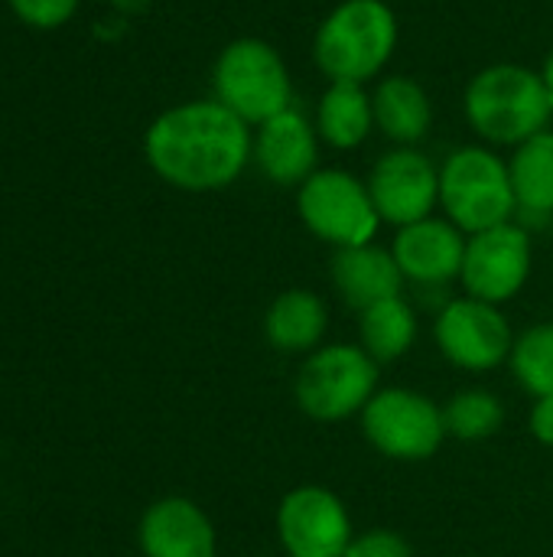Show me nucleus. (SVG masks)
I'll use <instances>...</instances> for the list:
<instances>
[{
  "label": "nucleus",
  "mask_w": 553,
  "mask_h": 557,
  "mask_svg": "<svg viewBox=\"0 0 553 557\" xmlns=\"http://www.w3.org/2000/svg\"><path fill=\"white\" fill-rule=\"evenodd\" d=\"M248 153V127L222 101L173 108L147 134L153 170L183 189L228 186L244 170Z\"/></svg>",
  "instance_id": "obj_1"
},
{
  "label": "nucleus",
  "mask_w": 553,
  "mask_h": 557,
  "mask_svg": "<svg viewBox=\"0 0 553 557\" xmlns=\"http://www.w3.org/2000/svg\"><path fill=\"white\" fill-rule=\"evenodd\" d=\"M544 78L521 65H492L479 72L466 91L473 127L495 144H525L544 131L551 117Z\"/></svg>",
  "instance_id": "obj_2"
},
{
  "label": "nucleus",
  "mask_w": 553,
  "mask_h": 557,
  "mask_svg": "<svg viewBox=\"0 0 553 557\" xmlns=\"http://www.w3.org/2000/svg\"><path fill=\"white\" fill-rule=\"evenodd\" d=\"M398 42L394 13L381 0H349L316 33V62L332 82H365Z\"/></svg>",
  "instance_id": "obj_3"
},
{
  "label": "nucleus",
  "mask_w": 553,
  "mask_h": 557,
  "mask_svg": "<svg viewBox=\"0 0 553 557\" xmlns=\"http://www.w3.org/2000/svg\"><path fill=\"white\" fill-rule=\"evenodd\" d=\"M440 199L453 225L473 235L505 225L518 206L508 166L479 147H466L447 160L440 173Z\"/></svg>",
  "instance_id": "obj_4"
},
{
  "label": "nucleus",
  "mask_w": 553,
  "mask_h": 557,
  "mask_svg": "<svg viewBox=\"0 0 553 557\" xmlns=\"http://www.w3.org/2000/svg\"><path fill=\"white\" fill-rule=\"evenodd\" d=\"M215 91L218 101L244 124H264L290 108L287 69L261 39H238L218 55Z\"/></svg>",
  "instance_id": "obj_5"
},
{
  "label": "nucleus",
  "mask_w": 553,
  "mask_h": 557,
  "mask_svg": "<svg viewBox=\"0 0 553 557\" xmlns=\"http://www.w3.org/2000/svg\"><path fill=\"white\" fill-rule=\"evenodd\" d=\"M378 385L375 359L359 346H329L297 375V401L316 421H339L365 408Z\"/></svg>",
  "instance_id": "obj_6"
},
{
  "label": "nucleus",
  "mask_w": 553,
  "mask_h": 557,
  "mask_svg": "<svg viewBox=\"0 0 553 557\" xmlns=\"http://www.w3.org/2000/svg\"><path fill=\"white\" fill-rule=\"evenodd\" d=\"M300 215L306 228L339 248L368 245L381 215L372 193L342 170L313 173L300 189Z\"/></svg>",
  "instance_id": "obj_7"
},
{
  "label": "nucleus",
  "mask_w": 553,
  "mask_h": 557,
  "mask_svg": "<svg viewBox=\"0 0 553 557\" xmlns=\"http://www.w3.org/2000/svg\"><path fill=\"white\" fill-rule=\"evenodd\" d=\"M365 437L394 460H427L447 437L443 411L407 388H388L372 395L362 414Z\"/></svg>",
  "instance_id": "obj_8"
},
{
  "label": "nucleus",
  "mask_w": 553,
  "mask_h": 557,
  "mask_svg": "<svg viewBox=\"0 0 553 557\" xmlns=\"http://www.w3.org/2000/svg\"><path fill=\"white\" fill-rule=\"evenodd\" d=\"M531 271V245L525 228L518 225H495L489 232L473 235L466 242V258H463V284L476 300L486 304H502L512 300Z\"/></svg>",
  "instance_id": "obj_9"
},
{
  "label": "nucleus",
  "mask_w": 553,
  "mask_h": 557,
  "mask_svg": "<svg viewBox=\"0 0 553 557\" xmlns=\"http://www.w3.org/2000/svg\"><path fill=\"white\" fill-rule=\"evenodd\" d=\"M277 532L290 557H342L352 545L345 506L316 486L293 490L277 512Z\"/></svg>",
  "instance_id": "obj_10"
},
{
  "label": "nucleus",
  "mask_w": 553,
  "mask_h": 557,
  "mask_svg": "<svg viewBox=\"0 0 553 557\" xmlns=\"http://www.w3.org/2000/svg\"><path fill=\"white\" fill-rule=\"evenodd\" d=\"M437 343L443 356L463 369H495L512 352V333L495 304L486 300H453L437 320Z\"/></svg>",
  "instance_id": "obj_11"
},
{
  "label": "nucleus",
  "mask_w": 553,
  "mask_h": 557,
  "mask_svg": "<svg viewBox=\"0 0 553 557\" xmlns=\"http://www.w3.org/2000/svg\"><path fill=\"white\" fill-rule=\"evenodd\" d=\"M368 193L378 215L404 228L430 215L433 202L440 199V173L417 150H394L378 160Z\"/></svg>",
  "instance_id": "obj_12"
},
{
  "label": "nucleus",
  "mask_w": 553,
  "mask_h": 557,
  "mask_svg": "<svg viewBox=\"0 0 553 557\" xmlns=\"http://www.w3.org/2000/svg\"><path fill=\"white\" fill-rule=\"evenodd\" d=\"M466 242L460 238L456 225L424 219L404 225L394 242V261L404 277L420 284H443L463 271Z\"/></svg>",
  "instance_id": "obj_13"
},
{
  "label": "nucleus",
  "mask_w": 553,
  "mask_h": 557,
  "mask_svg": "<svg viewBox=\"0 0 553 557\" xmlns=\"http://www.w3.org/2000/svg\"><path fill=\"white\" fill-rule=\"evenodd\" d=\"M147 557H215V532L189 499H163L140 522Z\"/></svg>",
  "instance_id": "obj_14"
},
{
  "label": "nucleus",
  "mask_w": 553,
  "mask_h": 557,
  "mask_svg": "<svg viewBox=\"0 0 553 557\" xmlns=\"http://www.w3.org/2000/svg\"><path fill=\"white\" fill-rule=\"evenodd\" d=\"M257 163L261 170L280 183V186H293V183H306L313 176L316 166V137L313 127L306 124L303 114L297 111H280L277 117L261 124L257 134Z\"/></svg>",
  "instance_id": "obj_15"
},
{
  "label": "nucleus",
  "mask_w": 553,
  "mask_h": 557,
  "mask_svg": "<svg viewBox=\"0 0 553 557\" xmlns=\"http://www.w3.org/2000/svg\"><path fill=\"white\" fill-rule=\"evenodd\" d=\"M401 277L404 274L394 255L375 245L339 248V255L332 258V281L342 290V297L359 310H368L378 300L398 297Z\"/></svg>",
  "instance_id": "obj_16"
},
{
  "label": "nucleus",
  "mask_w": 553,
  "mask_h": 557,
  "mask_svg": "<svg viewBox=\"0 0 553 557\" xmlns=\"http://www.w3.org/2000/svg\"><path fill=\"white\" fill-rule=\"evenodd\" d=\"M264 330L280 352H306L326 333V307L310 290H287L271 304Z\"/></svg>",
  "instance_id": "obj_17"
},
{
  "label": "nucleus",
  "mask_w": 553,
  "mask_h": 557,
  "mask_svg": "<svg viewBox=\"0 0 553 557\" xmlns=\"http://www.w3.org/2000/svg\"><path fill=\"white\" fill-rule=\"evenodd\" d=\"M372 111H375L378 127L391 140H401V144L420 140L430 127V101L424 88L411 78H388L375 91Z\"/></svg>",
  "instance_id": "obj_18"
},
{
  "label": "nucleus",
  "mask_w": 553,
  "mask_h": 557,
  "mask_svg": "<svg viewBox=\"0 0 553 557\" xmlns=\"http://www.w3.org/2000/svg\"><path fill=\"white\" fill-rule=\"evenodd\" d=\"M515 202L528 215H551L553 212V134H535L531 140L518 144V153L508 166Z\"/></svg>",
  "instance_id": "obj_19"
},
{
  "label": "nucleus",
  "mask_w": 553,
  "mask_h": 557,
  "mask_svg": "<svg viewBox=\"0 0 553 557\" xmlns=\"http://www.w3.org/2000/svg\"><path fill=\"white\" fill-rule=\"evenodd\" d=\"M319 134L332 147H359L368 137V127L375 121L372 101L362 91L359 82H332V88L319 101Z\"/></svg>",
  "instance_id": "obj_20"
},
{
  "label": "nucleus",
  "mask_w": 553,
  "mask_h": 557,
  "mask_svg": "<svg viewBox=\"0 0 553 557\" xmlns=\"http://www.w3.org/2000/svg\"><path fill=\"white\" fill-rule=\"evenodd\" d=\"M417 336L414 310L401 297H388L362 310V349L375 362L401 359Z\"/></svg>",
  "instance_id": "obj_21"
},
{
  "label": "nucleus",
  "mask_w": 553,
  "mask_h": 557,
  "mask_svg": "<svg viewBox=\"0 0 553 557\" xmlns=\"http://www.w3.org/2000/svg\"><path fill=\"white\" fill-rule=\"evenodd\" d=\"M512 366L528 392L538 398H553V323L528 330L512 346Z\"/></svg>",
  "instance_id": "obj_22"
},
{
  "label": "nucleus",
  "mask_w": 553,
  "mask_h": 557,
  "mask_svg": "<svg viewBox=\"0 0 553 557\" xmlns=\"http://www.w3.org/2000/svg\"><path fill=\"white\" fill-rule=\"evenodd\" d=\"M502 418H505V411H502L499 398L489 392H460L443 411L447 434H453L460 441L492 437L502 428Z\"/></svg>",
  "instance_id": "obj_23"
},
{
  "label": "nucleus",
  "mask_w": 553,
  "mask_h": 557,
  "mask_svg": "<svg viewBox=\"0 0 553 557\" xmlns=\"http://www.w3.org/2000/svg\"><path fill=\"white\" fill-rule=\"evenodd\" d=\"M342 557H411V545L388 529H375L362 539H352Z\"/></svg>",
  "instance_id": "obj_24"
},
{
  "label": "nucleus",
  "mask_w": 553,
  "mask_h": 557,
  "mask_svg": "<svg viewBox=\"0 0 553 557\" xmlns=\"http://www.w3.org/2000/svg\"><path fill=\"white\" fill-rule=\"evenodd\" d=\"M10 3L33 26H59L72 16L78 0H10Z\"/></svg>",
  "instance_id": "obj_25"
},
{
  "label": "nucleus",
  "mask_w": 553,
  "mask_h": 557,
  "mask_svg": "<svg viewBox=\"0 0 553 557\" xmlns=\"http://www.w3.org/2000/svg\"><path fill=\"white\" fill-rule=\"evenodd\" d=\"M531 431L541 444L553 447V398H541L531 411Z\"/></svg>",
  "instance_id": "obj_26"
},
{
  "label": "nucleus",
  "mask_w": 553,
  "mask_h": 557,
  "mask_svg": "<svg viewBox=\"0 0 553 557\" xmlns=\"http://www.w3.org/2000/svg\"><path fill=\"white\" fill-rule=\"evenodd\" d=\"M544 88H548V95H551V104H553V55L548 59V65H544Z\"/></svg>",
  "instance_id": "obj_27"
}]
</instances>
